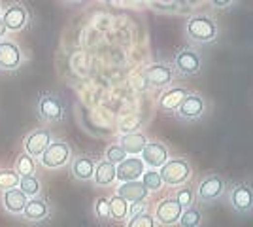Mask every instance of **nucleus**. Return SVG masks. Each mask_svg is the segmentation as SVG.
<instances>
[{"label":"nucleus","mask_w":253,"mask_h":227,"mask_svg":"<svg viewBox=\"0 0 253 227\" xmlns=\"http://www.w3.org/2000/svg\"><path fill=\"white\" fill-rule=\"evenodd\" d=\"M183 208L178 205V201L174 197H169V199H163L157 203V208H155V220L161 226H178L179 216H181Z\"/></svg>","instance_id":"8"},{"label":"nucleus","mask_w":253,"mask_h":227,"mask_svg":"<svg viewBox=\"0 0 253 227\" xmlns=\"http://www.w3.org/2000/svg\"><path fill=\"white\" fill-rule=\"evenodd\" d=\"M202 222H204V216H202L201 208L197 205L189 206V208H183L181 216H179L178 226L179 227H201Z\"/></svg>","instance_id":"24"},{"label":"nucleus","mask_w":253,"mask_h":227,"mask_svg":"<svg viewBox=\"0 0 253 227\" xmlns=\"http://www.w3.org/2000/svg\"><path fill=\"white\" fill-rule=\"evenodd\" d=\"M142 184L148 191H159L163 187V180H161V174L155 169H149V171H144L142 174Z\"/></svg>","instance_id":"27"},{"label":"nucleus","mask_w":253,"mask_h":227,"mask_svg":"<svg viewBox=\"0 0 253 227\" xmlns=\"http://www.w3.org/2000/svg\"><path fill=\"white\" fill-rule=\"evenodd\" d=\"M117 195L130 205V203H138V201H146L149 191L144 187L140 180H136V182H123L117 189Z\"/></svg>","instance_id":"14"},{"label":"nucleus","mask_w":253,"mask_h":227,"mask_svg":"<svg viewBox=\"0 0 253 227\" xmlns=\"http://www.w3.org/2000/svg\"><path fill=\"white\" fill-rule=\"evenodd\" d=\"M40 116L47 121H59L63 119V104L57 97H42L40 100Z\"/></svg>","instance_id":"20"},{"label":"nucleus","mask_w":253,"mask_h":227,"mask_svg":"<svg viewBox=\"0 0 253 227\" xmlns=\"http://www.w3.org/2000/svg\"><path fill=\"white\" fill-rule=\"evenodd\" d=\"M21 63V51L13 42H0V66L2 68H17Z\"/></svg>","instance_id":"18"},{"label":"nucleus","mask_w":253,"mask_h":227,"mask_svg":"<svg viewBox=\"0 0 253 227\" xmlns=\"http://www.w3.org/2000/svg\"><path fill=\"white\" fill-rule=\"evenodd\" d=\"M2 21L6 25V29H10V31H19V29L25 27V23H27V11H25V8L19 6V4H13L10 8H6Z\"/></svg>","instance_id":"19"},{"label":"nucleus","mask_w":253,"mask_h":227,"mask_svg":"<svg viewBox=\"0 0 253 227\" xmlns=\"http://www.w3.org/2000/svg\"><path fill=\"white\" fill-rule=\"evenodd\" d=\"M95 216L100 222H108L110 220V205H108L106 197H98L95 201Z\"/></svg>","instance_id":"32"},{"label":"nucleus","mask_w":253,"mask_h":227,"mask_svg":"<svg viewBox=\"0 0 253 227\" xmlns=\"http://www.w3.org/2000/svg\"><path fill=\"white\" fill-rule=\"evenodd\" d=\"M146 171V165L144 161L138 157V155H130L123 161L116 165V178L123 182H136L142 178V174Z\"/></svg>","instance_id":"9"},{"label":"nucleus","mask_w":253,"mask_h":227,"mask_svg":"<svg viewBox=\"0 0 253 227\" xmlns=\"http://www.w3.org/2000/svg\"><path fill=\"white\" fill-rule=\"evenodd\" d=\"M17 187H19L29 199H32V197H36V195L40 193V182H38L36 176H21Z\"/></svg>","instance_id":"26"},{"label":"nucleus","mask_w":253,"mask_h":227,"mask_svg":"<svg viewBox=\"0 0 253 227\" xmlns=\"http://www.w3.org/2000/svg\"><path fill=\"white\" fill-rule=\"evenodd\" d=\"M144 76H146V80H148V84L151 87H163L169 86L170 82H172L174 70L169 65H165V63H155V65L146 68Z\"/></svg>","instance_id":"13"},{"label":"nucleus","mask_w":253,"mask_h":227,"mask_svg":"<svg viewBox=\"0 0 253 227\" xmlns=\"http://www.w3.org/2000/svg\"><path fill=\"white\" fill-rule=\"evenodd\" d=\"M126 227H157V220H155L153 214H149L148 210H146V212H142V214H136V216L128 218Z\"/></svg>","instance_id":"29"},{"label":"nucleus","mask_w":253,"mask_h":227,"mask_svg":"<svg viewBox=\"0 0 253 227\" xmlns=\"http://www.w3.org/2000/svg\"><path fill=\"white\" fill-rule=\"evenodd\" d=\"M116 165L110 161H100L95 167V174H93V182L100 187H106V185H112L116 182Z\"/></svg>","instance_id":"21"},{"label":"nucleus","mask_w":253,"mask_h":227,"mask_svg":"<svg viewBox=\"0 0 253 227\" xmlns=\"http://www.w3.org/2000/svg\"><path fill=\"white\" fill-rule=\"evenodd\" d=\"M159 174H161L163 184L170 185V187H178V185H183L189 180L191 165L185 157H174V159H169L159 169Z\"/></svg>","instance_id":"3"},{"label":"nucleus","mask_w":253,"mask_h":227,"mask_svg":"<svg viewBox=\"0 0 253 227\" xmlns=\"http://www.w3.org/2000/svg\"><path fill=\"white\" fill-rule=\"evenodd\" d=\"M6 31H8V29H6V25H4V21L0 19V38L4 36V33H6Z\"/></svg>","instance_id":"35"},{"label":"nucleus","mask_w":253,"mask_h":227,"mask_svg":"<svg viewBox=\"0 0 253 227\" xmlns=\"http://www.w3.org/2000/svg\"><path fill=\"white\" fill-rule=\"evenodd\" d=\"M66 2H80V0H66Z\"/></svg>","instance_id":"36"},{"label":"nucleus","mask_w":253,"mask_h":227,"mask_svg":"<svg viewBox=\"0 0 253 227\" xmlns=\"http://www.w3.org/2000/svg\"><path fill=\"white\" fill-rule=\"evenodd\" d=\"M95 167H96V163L93 157H89V155H78L76 159H72L70 171L74 174V178L82 180V182H87V180H93Z\"/></svg>","instance_id":"15"},{"label":"nucleus","mask_w":253,"mask_h":227,"mask_svg":"<svg viewBox=\"0 0 253 227\" xmlns=\"http://www.w3.org/2000/svg\"><path fill=\"white\" fill-rule=\"evenodd\" d=\"M123 159H126V153L119 144H112V146H108V150H106V161L114 163V165H119Z\"/></svg>","instance_id":"31"},{"label":"nucleus","mask_w":253,"mask_h":227,"mask_svg":"<svg viewBox=\"0 0 253 227\" xmlns=\"http://www.w3.org/2000/svg\"><path fill=\"white\" fill-rule=\"evenodd\" d=\"M142 212H146V201H138V203H130L128 205V218L142 214Z\"/></svg>","instance_id":"33"},{"label":"nucleus","mask_w":253,"mask_h":227,"mask_svg":"<svg viewBox=\"0 0 253 227\" xmlns=\"http://www.w3.org/2000/svg\"><path fill=\"white\" fill-rule=\"evenodd\" d=\"M23 216L31 222H42L49 216V205L45 199H40V197H32L27 201L25 205V210H23Z\"/></svg>","instance_id":"16"},{"label":"nucleus","mask_w":253,"mask_h":227,"mask_svg":"<svg viewBox=\"0 0 253 227\" xmlns=\"http://www.w3.org/2000/svg\"><path fill=\"white\" fill-rule=\"evenodd\" d=\"M42 165L45 169H61L70 159V148L63 140H51V144L45 148L42 155Z\"/></svg>","instance_id":"7"},{"label":"nucleus","mask_w":253,"mask_h":227,"mask_svg":"<svg viewBox=\"0 0 253 227\" xmlns=\"http://www.w3.org/2000/svg\"><path fill=\"white\" fill-rule=\"evenodd\" d=\"M174 199L178 201V205L181 208H189V206L195 205L197 197H195V189H191L189 185H178V189L174 191Z\"/></svg>","instance_id":"25"},{"label":"nucleus","mask_w":253,"mask_h":227,"mask_svg":"<svg viewBox=\"0 0 253 227\" xmlns=\"http://www.w3.org/2000/svg\"><path fill=\"white\" fill-rule=\"evenodd\" d=\"M217 23L208 15H193L185 25V34L191 42L210 44L217 38Z\"/></svg>","instance_id":"2"},{"label":"nucleus","mask_w":253,"mask_h":227,"mask_svg":"<svg viewBox=\"0 0 253 227\" xmlns=\"http://www.w3.org/2000/svg\"><path fill=\"white\" fill-rule=\"evenodd\" d=\"M108 205H110V220L125 222L128 218V203L125 199H121L119 195H114L112 199H108Z\"/></svg>","instance_id":"23"},{"label":"nucleus","mask_w":253,"mask_h":227,"mask_svg":"<svg viewBox=\"0 0 253 227\" xmlns=\"http://www.w3.org/2000/svg\"><path fill=\"white\" fill-rule=\"evenodd\" d=\"M231 2L232 0H211V4H213L215 8H227Z\"/></svg>","instance_id":"34"},{"label":"nucleus","mask_w":253,"mask_h":227,"mask_svg":"<svg viewBox=\"0 0 253 227\" xmlns=\"http://www.w3.org/2000/svg\"><path fill=\"white\" fill-rule=\"evenodd\" d=\"M187 95H189V91H187L185 87H170V89H167V91L161 95V98H159V110L174 114V112L179 108V104L185 100Z\"/></svg>","instance_id":"12"},{"label":"nucleus","mask_w":253,"mask_h":227,"mask_svg":"<svg viewBox=\"0 0 253 227\" xmlns=\"http://www.w3.org/2000/svg\"><path fill=\"white\" fill-rule=\"evenodd\" d=\"M27 201H29V197L23 193L21 189H8L2 195V205L10 214H23Z\"/></svg>","instance_id":"17"},{"label":"nucleus","mask_w":253,"mask_h":227,"mask_svg":"<svg viewBox=\"0 0 253 227\" xmlns=\"http://www.w3.org/2000/svg\"><path fill=\"white\" fill-rule=\"evenodd\" d=\"M225 191H227V182L221 174L208 173L199 180V185L195 189V197L202 205H210V203H215L217 199H221Z\"/></svg>","instance_id":"1"},{"label":"nucleus","mask_w":253,"mask_h":227,"mask_svg":"<svg viewBox=\"0 0 253 227\" xmlns=\"http://www.w3.org/2000/svg\"><path fill=\"white\" fill-rule=\"evenodd\" d=\"M146 144H148V138L144 136V135H140V133H128V135H123L121 136V142H119V146L125 150V153L128 155H138V153H142V150L146 148Z\"/></svg>","instance_id":"22"},{"label":"nucleus","mask_w":253,"mask_h":227,"mask_svg":"<svg viewBox=\"0 0 253 227\" xmlns=\"http://www.w3.org/2000/svg\"><path fill=\"white\" fill-rule=\"evenodd\" d=\"M144 165H148L149 169H161L165 163L169 161V148L161 142H149L146 144V148L142 150V157H140Z\"/></svg>","instance_id":"10"},{"label":"nucleus","mask_w":253,"mask_h":227,"mask_svg":"<svg viewBox=\"0 0 253 227\" xmlns=\"http://www.w3.org/2000/svg\"><path fill=\"white\" fill-rule=\"evenodd\" d=\"M51 144V135L47 129H36L25 138V150L31 157H40Z\"/></svg>","instance_id":"11"},{"label":"nucleus","mask_w":253,"mask_h":227,"mask_svg":"<svg viewBox=\"0 0 253 227\" xmlns=\"http://www.w3.org/2000/svg\"><path fill=\"white\" fill-rule=\"evenodd\" d=\"M206 112V102L199 93H189L185 100L179 104V108L174 112L179 121H197Z\"/></svg>","instance_id":"5"},{"label":"nucleus","mask_w":253,"mask_h":227,"mask_svg":"<svg viewBox=\"0 0 253 227\" xmlns=\"http://www.w3.org/2000/svg\"><path fill=\"white\" fill-rule=\"evenodd\" d=\"M174 68L176 72L181 76H195L201 72L202 68V59L199 51L185 47V49H179L176 57H174Z\"/></svg>","instance_id":"6"},{"label":"nucleus","mask_w":253,"mask_h":227,"mask_svg":"<svg viewBox=\"0 0 253 227\" xmlns=\"http://www.w3.org/2000/svg\"><path fill=\"white\" fill-rule=\"evenodd\" d=\"M19 180H21V176L15 171H10V169H2L0 171V189H4V191L15 189L19 185Z\"/></svg>","instance_id":"28"},{"label":"nucleus","mask_w":253,"mask_h":227,"mask_svg":"<svg viewBox=\"0 0 253 227\" xmlns=\"http://www.w3.org/2000/svg\"><path fill=\"white\" fill-rule=\"evenodd\" d=\"M229 205L232 210L240 216H252L253 214V184L248 180L232 184L229 189Z\"/></svg>","instance_id":"4"},{"label":"nucleus","mask_w":253,"mask_h":227,"mask_svg":"<svg viewBox=\"0 0 253 227\" xmlns=\"http://www.w3.org/2000/svg\"><path fill=\"white\" fill-rule=\"evenodd\" d=\"M15 173L19 174V176H32L34 174V159H32L29 153H23V155L17 157Z\"/></svg>","instance_id":"30"}]
</instances>
